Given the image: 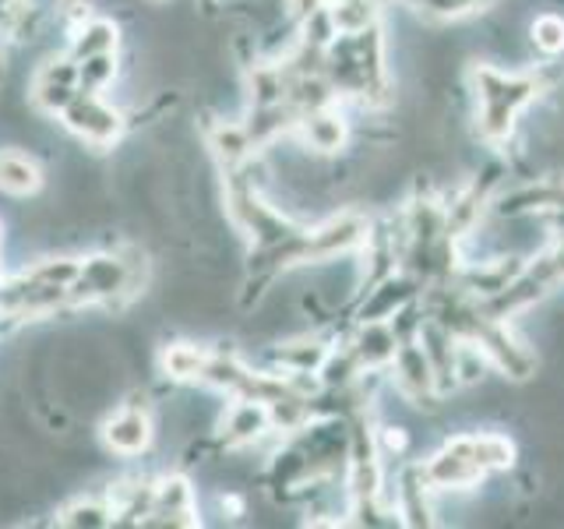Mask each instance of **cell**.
Returning a JSON list of instances; mask_svg holds the SVG:
<instances>
[{
  "label": "cell",
  "mask_w": 564,
  "mask_h": 529,
  "mask_svg": "<svg viewBox=\"0 0 564 529\" xmlns=\"http://www.w3.org/2000/svg\"><path fill=\"white\" fill-rule=\"evenodd\" d=\"M469 88L476 96V134L484 145L501 149L516 134V120L525 106L546 93L540 71H505L494 64H476L469 71Z\"/></svg>",
  "instance_id": "obj_1"
},
{
  "label": "cell",
  "mask_w": 564,
  "mask_h": 529,
  "mask_svg": "<svg viewBox=\"0 0 564 529\" xmlns=\"http://www.w3.org/2000/svg\"><path fill=\"white\" fill-rule=\"evenodd\" d=\"M420 473L434 494L448 490H473L484 484V469L473 455V434H455L441 445L431 458H423Z\"/></svg>",
  "instance_id": "obj_2"
},
{
  "label": "cell",
  "mask_w": 564,
  "mask_h": 529,
  "mask_svg": "<svg viewBox=\"0 0 564 529\" xmlns=\"http://www.w3.org/2000/svg\"><path fill=\"white\" fill-rule=\"evenodd\" d=\"M64 131H70L75 138H82L85 145H93L96 152H106L110 145H117L128 120L117 110V106L106 102L99 93H78L67 102V110L61 114Z\"/></svg>",
  "instance_id": "obj_3"
},
{
  "label": "cell",
  "mask_w": 564,
  "mask_h": 529,
  "mask_svg": "<svg viewBox=\"0 0 564 529\" xmlns=\"http://www.w3.org/2000/svg\"><path fill=\"white\" fill-rule=\"evenodd\" d=\"M198 498H194V487L184 473H166L155 481L152 490V511L145 516L149 529H181V526H198Z\"/></svg>",
  "instance_id": "obj_4"
},
{
  "label": "cell",
  "mask_w": 564,
  "mask_h": 529,
  "mask_svg": "<svg viewBox=\"0 0 564 529\" xmlns=\"http://www.w3.org/2000/svg\"><path fill=\"white\" fill-rule=\"evenodd\" d=\"M152 438H155V423L145 402H128L102 420V445L113 455L134 458L141 452H149Z\"/></svg>",
  "instance_id": "obj_5"
},
{
  "label": "cell",
  "mask_w": 564,
  "mask_h": 529,
  "mask_svg": "<svg viewBox=\"0 0 564 529\" xmlns=\"http://www.w3.org/2000/svg\"><path fill=\"white\" fill-rule=\"evenodd\" d=\"M388 375H392L399 392L410 402H416V406H434L441 399L431 357L423 353L420 339H402L399 343L395 360H392V367H388Z\"/></svg>",
  "instance_id": "obj_6"
},
{
  "label": "cell",
  "mask_w": 564,
  "mask_h": 529,
  "mask_svg": "<svg viewBox=\"0 0 564 529\" xmlns=\"http://www.w3.org/2000/svg\"><path fill=\"white\" fill-rule=\"evenodd\" d=\"M293 134L304 141V149H311L314 155H343L352 138V123L339 110V102H332V106H317V110L300 114Z\"/></svg>",
  "instance_id": "obj_7"
},
{
  "label": "cell",
  "mask_w": 564,
  "mask_h": 529,
  "mask_svg": "<svg viewBox=\"0 0 564 529\" xmlns=\"http://www.w3.org/2000/svg\"><path fill=\"white\" fill-rule=\"evenodd\" d=\"M82 282L93 293L96 304L106 307H128L131 296H128V261H123L120 251H96L82 261Z\"/></svg>",
  "instance_id": "obj_8"
},
{
  "label": "cell",
  "mask_w": 564,
  "mask_h": 529,
  "mask_svg": "<svg viewBox=\"0 0 564 529\" xmlns=\"http://www.w3.org/2000/svg\"><path fill=\"white\" fill-rule=\"evenodd\" d=\"M272 434L269 406L258 399H234L219 417V441L226 449H251Z\"/></svg>",
  "instance_id": "obj_9"
},
{
  "label": "cell",
  "mask_w": 564,
  "mask_h": 529,
  "mask_svg": "<svg viewBox=\"0 0 564 529\" xmlns=\"http://www.w3.org/2000/svg\"><path fill=\"white\" fill-rule=\"evenodd\" d=\"M416 293H420V282L410 272L384 276L381 282H375V287H367V296L357 311V322H392L402 307L413 304Z\"/></svg>",
  "instance_id": "obj_10"
},
{
  "label": "cell",
  "mask_w": 564,
  "mask_h": 529,
  "mask_svg": "<svg viewBox=\"0 0 564 529\" xmlns=\"http://www.w3.org/2000/svg\"><path fill=\"white\" fill-rule=\"evenodd\" d=\"M349 346L360 357L367 375H388V367H392L395 349H399V335L388 322H360Z\"/></svg>",
  "instance_id": "obj_11"
},
{
  "label": "cell",
  "mask_w": 564,
  "mask_h": 529,
  "mask_svg": "<svg viewBox=\"0 0 564 529\" xmlns=\"http://www.w3.org/2000/svg\"><path fill=\"white\" fill-rule=\"evenodd\" d=\"M205 145L212 152V159L219 163V170H237L243 163L258 159V145L247 134L243 120H216L205 134Z\"/></svg>",
  "instance_id": "obj_12"
},
{
  "label": "cell",
  "mask_w": 564,
  "mask_h": 529,
  "mask_svg": "<svg viewBox=\"0 0 564 529\" xmlns=\"http://www.w3.org/2000/svg\"><path fill=\"white\" fill-rule=\"evenodd\" d=\"M332 343L325 335H293V339L279 343L272 349V364L290 370V375H317V367L325 364Z\"/></svg>",
  "instance_id": "obj_13"
},
{
  "label": "cell",
  "mask_w": 564,
  "mask_h": 529,
  "mask_svg": "<svg viewBox=\"0 0 564 529\" xmlns=\"http://www.w3.org/2000/svg\"><path fill=\"white\" fill-rule=\"evenodd\" d=\"M290 71L279 61H261L247 67V102L251 106H272V102H286L290 96Z\"/></svg>",
  "instance_id": "obj_14"
},
{
  "label": "cell",
  "mask_w": 564,
  "mask_h": 529,
  "mask_svg": "<svg viewBox=\"0 0 564 529\" xmlns=\"http://www.w3.org/2000/svg\"><path fill=\"white\" fill-rule=\"evenodd\" d=\"M0 191L11 198H32L43 191V170L32 155L25 152H0Z\"/></svg>",
  "instance_id": "obj_15"
},
{
  "label": "cell",
  "mask_w": 564,
  "mask_h": 529,
  "mask_svg": "<svg viewBox=\"0 0 564 529\" xmlns=\"http://www.w3.org/2000/svg\"><path fill=\"white\" fill-rule=\"evenodd\" d=\"M120 25L110 18H85L82 25L70 29V57H93V53H117Z\"/></svg>",
  "instance_id": "obj_16"
},
{
  "label": "cell",
  "mask_w": 564,
  "mask_h": 529,
  "mask_svg": "<svg viewBox=\"0 0 564 529\" xmlns=\"http://www.w3.org/2000/svg\"><path fill=\"white\" fill-rule=\"evenodd\" d=\"M384 0H328L332 25L339 35H357L381 25Z\"/></svg>",
  "instance_id": "obj_17"
},
{
  "label": "cell",
  "mask_w": 564,
  "mask_h": 529,
  "mask_svg": "<svg viewBox=\"0 0 564 529\" xmlns=\"http://www.w3.org/2000/svg\"><path fill=\"white\" fill-rule=\"evenodd\" d=\"M205 364H208V349L198 343H170L159 353V370L170 381H202Z\"/></svg>",
  "instance_id": "obj_18"
},
{
  "label": "cell",
  "mask_w": 564,
  "mask_h": 529,
  "mask_svg": "<svg viewBox=\"0 0 564 529\" xmlns=\"http://www.w3.org/2000/svg\"><path fill=\"white\" fill-rule=\"evenodd\" d=\"M473 455H476V463H480V469L487 476L490 473H508V469H516V463H519L516 441H511L508 434H501V431H476L473 434Z\"/></svg>",
  "instance_id": "obj_19"
},
{
  "label": "cell",
  "mask_w": 564,
  "mask_h": 529,
  "mask_svg": "<svg viewBox=\"0 0 564 529\" xmlns=\"http://www.w3.org/2000/svg\"><path fill=\"white\" fill-rule=\"evenodd\" d=\"M113 519H117V511L110 498H75L57 511V526H67V529H106V526H113Z\"/></svg>",
  "instance_id": "obj_20"
},
{
  "label": "cell",
  "mask_w": 564,
  "mask_h": 529,
  "mask_svg": "<svg viewBox=\"0 0 564 529\" xmlns=\"http://www.w3.org/2000/svg\"><path fill=\"white\" fill-rule=\"evenodd\" d=\"M120 75L117 53H93V57L78 61V93H106Z\"/></svg>",
  "instance_id": "obj_21"
},
{
  "label": "cell",
  "mask_w": 564,
  "mask_h": 529,
  "mask_svg": "<svg viewBox=\"0 0 564 529\" xmlns=\"http://www.w3.org/2000/svg\"><path fill=\"white\" fill-rule=\"evenodd\" d=\"M529 43L546 61H557L564 53V18L546 11V14H536L533 25H529Z\"/></svg>",
  "instance_id": "obj_22"
},
{
  "label": "cell",
  "mask_w": 564,
  "mask_h": 529,
  "mask_svg": "<svg viewBox=\"0 0 564 529\" xmlns=\"http://www.w3.org/2000/svg\"><path fill=\"white\" fill-rule=\"evenodd\" d=\"M32 279L40 282H53V287H70L82 276V258L75 255H50L43 261H35L32 269H25Z\"/></svg>",
  "instance_id": "obj_23"
},
{
  "label": "cell",
  "mask_w": 564,
  "mask_h": 529,
  "mask_svg": "<svg viewBox=\"0 0 564 529\" xmlns=\"http://www.w3.org/2000/svg\"><path fill=\"white\" fill-rule=\"evenodd\" d=\"M78 96L75 85H57V82H32V106L46 117H61L67 110V102Z\"/></svg>",
  "instance_id": "obj_24"
},
{
  "label": "cell",
  "mask_w": 564,
  "mask_h": 529,
  "mask_svg": "<svg viewBox=\"0 0 564 529\" xmlns=\"http://www.w3.org/2000/svg\"><path fill=\"white\" fill-rule=\"evenodd\" d=\"M375 441H378V452L381 458H402L405 452H410V431L402 428V423H381V428H375Z\"/></svg>",
  "instance_id": "obj_25"
},
{
  "label": "cell",
  "mask_w": 564,
  "mask_h": 529,
  "mask_svg": "<svg viewBox=\"0 0 564 529\" xmlns=\"http://www.w3.org/2000/svg\"><path fill=\"white\" fill-rule=\"evenodd\" d=\"M35 82H57V85H75L78 88V61L64 53V57H50L35 71Z\"/></svg>",
  "instance_id": "obj_26"
},
{
  "label": "cell",
  "mask_w": 564,
  "mask_h": 529,
  "mask_svg": "<svg viewBox=\"0 0 564 529\" xmlns=\"http://www.w3.org/2000/svg\"><path fill=\"white\" fill-rule=\"evenodd\" d=\"M4 78H8V64H4V53H0V85H4Z\"/></svg>",
  "instance_id": "obj_27"
},
{
  "label": "cell",
  "mask_w": 564,
  "mask_h": 529,
  "mask_svg": "<svg viewBox=\"0 0 564 529\" xmlns=\"http://www.w3.org/2000/svg\"><path fill=\"white\" fill-rule=\"evenodd\" d=\"M0 4H25V0H0Z\"/></svg>",
  "instance_id": "obj_28"
},
{
  "label": "cell",
  "mask_w": 564,
  "mask_h": 529,
  "mask_svg": "<svg viewBox=\"0 0 564 529\" xmlns=\"http://www.w3.org/2000/svg\"><path fill=\"white\" fill-rule=\"evenodd\" d=\"M205 4H219V0H205Z\"/></svg>",
  "instance_id": "obj_29"
}]
</instances>
